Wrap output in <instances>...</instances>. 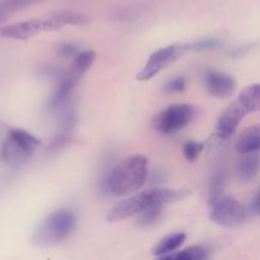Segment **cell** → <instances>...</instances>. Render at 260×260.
Wrapping results in <instances>:
<instances>
[{
  "mask_svg": "<svg viewBox=\"0 0 260 260\" xmlns=\"http://www.w3.org/2000/svg\"><path fill=\"white\" fill-rule=\"evenodd\" d=\"M174 255H175V252L164 254V255H159L155 260H173Z\"/></svg>",
  "mask_w": 260,
  "mask_h": 260,
  "instance_id": "obj_26",
  "label": "cell"
},
{
  "mask_svg": "<svg viewBox=\"0 0 260 260\" xmlns=\"http://www.w3.org/2000/svg\"><path fill=\"white\" fill-rule=\"evenodd\" d=\"M148 176V159L143 154H132L119 161L109 173L105 188L115 196H127L138 191Z\"/></svg>",
  "mask_w": 260,
  "mask_h": 260,
  "instance_id": "obj_1",
  "label": "cell"
},
{
  "mask_svg": "<svg viewBox=\"0 0 260 260\" xmlns=\"http://www.w3.org/2000/svg\"><path fill=\"white\" fill-rule=\"evenodd\" d=\"M225 184V176L224 173L218 171L214 173L210 180V187H209V202L212 203L220 196H222V191Z\"/></svg>",
  "mask_w": 260,
  "mask_h": 260,
  "instance_id": "obj_21",
  "label": "cell"
},
{
  "mask_svg": "<svg viewBox=\"0 0 260 260\" xmlns=\"http://www.w3.org/2000/svg\"><path fill=\"white\" fill-rule=\"evenodd\" d=\"M210 205V219L217 225L236 228L241 225L246 218L245 207L233 196H220Z\"/></svg>",
  "mask_w": 260,
  "mask_h": 260,
  "instance_id": "obj_7",
  "label": "cell"
},
{
  "mask_svg": "<svg viewBox=\"0 0 260 260\" xmlns=\"http://www.w3.org/2000/svg\"><path fill=\"white\" fill-rule=\"evenodd\" d=\"M208 253L204 247L195 245L180 252H175L173 260H207Z\"/></svg>",
  "mask_w": 260,
  "mask_h": 260,
  "instance_id": "obj_19",
  "label": "cell"
},
{
  "mask_svg": "<svg viewBox=\"0 0 260 260\" xmlns=\"http://www.w3.org/2000/svg\"><path fill=\"white\" fill-rule=\"evenodd\" d=\"M186 88V80L183 77H176L167 82L164 86V91L166 93L182 92Z\"/></svg>",
  "mask_w": 260,
  "mask_h": 260,
  "instance_id": "obj_24",
  "label": "cell"
},
{
  "mask_svg": "<svg viewBox=\"0 0 260 260\" xmlns=\"http://www.w3.org/2000/svg\"><path fill=\"white\" fill-rule=\"evenodd\" d=\"M205 86L207 91L217 99H228L232 96L236 90V80L233 76L208 70L204 75Z\"/></svg>",
  "mask_w": 260,
  "mask_h": 260,
  "instance_id": "obj_11",
  "label": "cell"
},
{
  "mask_svg": "<svg viewBox=\"0 0 260 260\" xmlns=\"http://www.w3.org/2000/svg\"><path fill=\"white\" fill-rule=\"evenodd\" d=\"M196 116V109L189 104H173L158 112L152 119V127L159 133L173 134L189 125Z\"/></svg>",
  "mask_w": 260,
  "mask_h": 260,
  "instance_id": "obj_5",
  "label": "cell"
},
{
  "mask_svg": "<svg viewBox=\"0 0 260 260\" xmlns=\"http://www.w3.org/2000/svg\"><path fill=\"white\" fill-rule=\"evenodd\" d=\"M55 29H60L65 25H86L90 21V17L81 12L72 10H62L50 15Z\"/></svg>",
  "mask_w": 260,
  "mask_h": 260,
  "instance_id": "obj_13",
  "label": "cell"
},
{
  "mask_svg": "<svg viewBox=\"0 0 260 260\" xmlns=\"http://www.w3.org/2000/svg\"><path fill=\"white\" fill-rule=\"evenodd\" d=\"M238 102L248 114L260 112V83H254L244 87L239 94Z\"/></svg>",
  "mask_w": 260,
  "mask_h": 260,
  "instance_id": "obj_15",
  "label": "cell"
},
{
  "mask_svg": "<svg viewBox=\"0 0 260 260\" xmlns=\"http://www.w3.org/2000/svg\"><path fill=\"white\" fill-rule=\"evenodd\" d=\"M81 77L80 74L71 68H69L68 71L63 72L58 78L55 89L49 99L48 107L51 110H57L64 106Z\"/></svg>",
  "mask_w": 260,
  "mask_h": 260,
  "instance_id": "obj_10",
  "label": "cell"
},
{
  "mask_svg": "<svg viewBox=\"0 0 260 260\" xmlns=\"http://www.w3.org/2000/svg\"><path fill=\"white\" fill-rule=\"evenodd\" d=\"M41 141L29 132L20 128H11L2 142L0 158L6 165L17 167L26 162Z\"/></svg>",
  "mask_w": 260,
  "mask_h": 260,
  "instance_id": "obj_4",
  "label": "cell"
},
{
  "mask_svg": "<svg viewBox=\"0 0 260 260\" xmlns=\"http://www.w3.org/2000/svg\"><path fill=\"white\" fill-rule=\"evenodd\" d=\"M77 218L67 208L49 213L34 230L32 242L39 247H51L65 241L75 230Z\"/></svg>",
  "mask_w": 260,
  "mask_h": 260,
  "instance_id": "obj_3",
  "label": "cell"
},
{
  "mask_svg": "<svg viewBox=\"0 0 260 260\" xmlns=\"http://www.w3.org/2000/svg\"><path fill=\"white\" fill-rule=\"evenodd\" d=\"M255 206H256L257 210L260 212V196L258 197V199H257V201H256V203H255Z\"/></svg>",
  "mask_w": 260,
  "mask_h": 260,
  "instance_id": "obj_27",
  "label": "cell"
},
{
  "mask_svg": "<svg viewBox=\"0 0 260 260\" xmlns=\"http://www.w3.org/2000/svg\"><path fill=\"white\" fill-rule=\"evenodd\" d=\"M94 59H95L94 51L87 50V51L79 52L74 57L73 63L70 68H72L74 71H76L80 75H83L93 64Z\"/></svg>",
  "mask_w": 260,
  "mask_h": 260,
  "instance_id": "obj_18",
  "label": "cell"
},
{
  "mask_svg": "<svg viewBox=\"0 0 260 260\" xmlns=\"http://www.w3.org/2000/svg\"><path fill=\"white\" fill-rule=\"evenodd\" d=\"M186 240V235L183 233H174L164 237L154 247L153 254L156 256L172 253L178 249Z\"/></svg>",
  "mask_w": 260,
  "mask_h": 260,
  "instance_id": "obj_16",
  "label": "cell"
},
{
  "mask_svg": "<svg viewBox=\"0 0 260 260\" xmlns=\"http://www.w3.org/2000/svg\"><path fill=\"white\" fill-rule=\"evenodd\" d=\"M203 145L195 141H187L183 147V153L188 161H194L198 157L199 152L202 150Z\"/></svg>",
  "mask_w": 260,
  "mask_h": 260,
  "instance_id": "obj_22",
  "label": "cell"
},
{
  "mask_svg": "<svg viewBox=\"0 0 260 260\" xmlns=\"http://www.w3.org/2000/svg\"><path fill=\"white\" fill-rule=\"evenodd\" d=\"M189 50H191L190 44H173L155 50L148 57L144 67L136 74V79L145 81L152 78L159 71L181 58Z\"/></svg>",
  "mask_w": 260,
  "mask_h": 260,
  "instance_id": "obj_6",
  "label": "cell"
},
{
  "mask_svg": "<svg viewBox=\"0 0 260 260\" xmlns=\"http://www.w3.org/2000/svg\"><path fill=\"white\" fill-rule=\"evenodd\" d=\"M248 115L238 101L229 105L219 115L216 123V135L220 139H228L237 130L243 118Z\"/></svg>",
  "mask_w": 260,
  "mask_h": 260,
  "instance_id": "obj_9",
  "label": "cell"
},
{
  "mask_svg": "<svg viewBox=\"0 0 260 260\" xmlns=\"http://www.w3.org/2000/svg\"><path fill=\"white\" fill-rule=\"evenodd\" d=\"M57 51L61 56H64V57L74 56L75 57L79 53V48L77 45H75L73 43H62L58 46Z\"/></svg>",
  "mask_w": 260,
  "mask_h": 260,
  "instance_id": "obj_25",
  "label": "cell"
},
{
  "mask_svg": "<svg viewBox=\"0 0 260 260\" xmlns=\"http://www.w3.org/2000/svg\"><path fill=\"white\" fill-rule=\"evenodd\" d=\"M161 214H162V206L153 205L139 212L137 221L141 226H149L154 222H156L160 218Z\"/></svg>",
  "mask_w": 260,
  "mask_h": 260,
  "instance_id": "obj_20",
  "label": "cell"
},
{
  "mask_svg": "<svg viewBox=\"0 0 260 260\" xmlns=\"http://www.w3.org/2000/svg\"><path fill=\"white\" fill-rule=\"evenodd\" d=\"M235 148L243 154L260 150V123L251 125L242 131L236 140Z\"/></svg>",
  "mask_w": 260,
  "mask_h": 260,
  "instance_id": "obj_12",
  "label": "cell"
},
{
  "mask_svg": "<svg viewBox=\"0 0 260 260\" xmlns=\"http://www.w3.org/2000/svg\"><path fill=\"white\" fill-rule=\"evenodd\" d=\"M221 43L216 39H204L195 42L194 44H190L191 50L195 51H210L220 48Z\"/></svg>",
  "mask_w": 260,
  "mask_h": 260,
  "instance_id": "obj_23",
  "label": "cell"
},
{
  "mask_svg": "<svg viewBox=\"0 0 260 260\" xmlns=\"http://www.w3.org/2000/svg\"><path fill=\"white\" fill-rule=\"evenodd\" d=\"M190 194L186 189H167V188H153L142 191L127 199L119 202L111 208L107 214V220L118 221L138 214L142 210L153 206L164 205L167 203L176 202L186 198Z\"/></svg>",
  "mask_w": 260,
  "mask_h": 260,
  "instance_id": "obj_2",
  "label": "cell"
},
{
  "mask_svg": "<svg viewBox=\"0 0 260 260\" xmlns=\"http://www.w3.org/2000/svg\"><path fill=\"white\" fill-rule=\"evenodd\" d=\"M260 171V154L258 152L244 153L238 165V175L243 182L254 179Z\"/></svg>",
  "mask_w": 260,
  "mask_h": 260,
  "instance_id": "obj_14",
  "label": "cell"
},
{
  "mask_svg": "<svg viewBox=\"0 0 260 260\" xmlns=\"http://www.w3.org/2000/svg\"><path fill=\"white\" fill-rule=\"evenodd\" d=\"M48 30H55L51 18H36L4 25L0 28V36L14 40H27Z\"/></svg>",
  "mask_w": 260,
  "mask_h": 260,
  "instance_id": "obj_8",
  "label": "cell"
},
{
  "mask_svg": "<svg viewBox=\"0 0 260 260\" xmlns=\"http://www.w3.org/2000/svg\"><path fill=\"white\" fill-rule=\"evenodd\" d=\"M45 0H0V21L12 13L41 3Z\"/></svg>",
  "mask_w": 260,
  "mask_h": 260,
  "instance_id": "obj_17",
  "label": "cell"
}]
</instances>
